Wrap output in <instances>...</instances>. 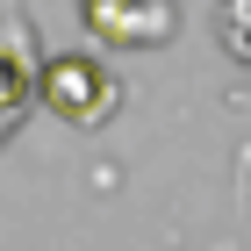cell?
I'll return each instance as SVG.
<instances>
[{
  "label": "cell",
  "mask_w": 251,
  "mask_h": 251,
  "mask_svg": "<svg viewBox=\"0 0 251 251\" xmlns=\"http://www.w3.org/2000/svg\"><path fill=\"white\" fill-rule=\"evenodd\" d=\"M36 100H43L58 122H72V129H100V122L122 108V86H115V72H100L94 58L65 50V58H50V65H43Z\"/></svg>",
  "instance_id": "1"
},
{
  "label": "cell",
  "mask_w": 251,
  "mask_h": 251,
  "mask_svg": "<svg viewBox=\"0 0 251 251\" xmlns=\"http://www.w3.org/2000/svg\"><path fill=\"white\" fill-rule=\"evenodd\" d=\"M86 29L115 50H158V43H173L179 15L173 0H129V7H86Z\"/></svg>",
  "instance_id": "2"
},
{
  "label": "cell",
  "mask_w": 251,
  "mask_h": 251,
  "mask_svg": "<svg viewBox=\"0 0 251 251\" xmlns=\"http://www.w3.org/2000/svg\"><path fill=\"white\" fill-rule=\"evenodd\" d=\"M36 79H43V65L22 50V36H15V29H0V129H15V122L29 115Z\"/></svg>",
  "instance_id": "3"
},
{
  "label": "cell",
  "mask_w": 251,
  "mask_h": 251,
  "mask_svg": "<svg viewBox=\"0 0 251 251\" xmlns=\"http://www.w3.org/2000/svg\"><path fill=\"white\" fill-rule=\"evenodd\" d=\"M215 36H223V50L251 72V0H215Z\"/></svg>",
  "instance_id": "4"
},
{
  "label": "cell",
  "mask_w": 251,
  "mask_h": 251,
  "mask_svg": "<svg viewBox=\"0 0 251 251\" xmlns=\"http://www.w3.org/2000/svg\"><path fill=\"white\" fill-rule=\"evenodd\" d=\"M79 7H129V0H79Z\"/></svg>",
  "instance_id": "5"
}]
</instances>
